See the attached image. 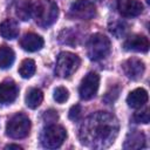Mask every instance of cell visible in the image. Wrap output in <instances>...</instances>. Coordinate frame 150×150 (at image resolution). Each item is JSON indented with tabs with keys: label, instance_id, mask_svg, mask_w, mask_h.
I'll return each instance as SVG.
<instances>
[{
	"label": "cell",
	"instance_id": "26",
	"mask_svg": "<svg viewBox=\"0 0 150 150\" xmlns=\"http://www.w3.org/2000/svg\"><path fill=\"white\" fill-rule=\"evenodd\" d=\"M43 118L47 120V122H55V121L59 118V116H57L56 111H54V110H48V111L45 112Z\"/></svg>",
	"mask_w": 150,
	"mask_h": 150
},
{
	"label": "cell",
	"instance_id": "2",
	"mask_svg": "<svg viewBox=\"0 0 150 150\" xmlns=\"http://www.w3.org/2000/svg\"><path fill=\"white\" fill-rule=\"evenodd\" d=\"M32 15L38 26L47 28L57 20L59 8L53 0H36L33 4Z\"/></svg>",
	"mask_w": 150,
	"mask_h": 150
},
{
	"label": "cell",
	"instance_id": "7",
	"mask_svg": "<svg viewBox=\"0 0 150 150\" xmlns=\"http://www.w3.org/2000/svg\"><path fill=\"white\" fill-rule=\"evenodd\" d=\"M96 15L95 5L89 0H76L74 1L68 12L70 19L77 20H90Z\"/></svg>",
	"mask_w": 150,
	"mask_h": 150
},
{
	"label": "cell",
	"instance_id": "25",
	"mask_svg": "<svg viewBox=\"0 0 150 150\" xmlns=\"http://www.w3.org/2000/svg\"><path fill=\"white\" fill-rule=\"evenodd\" d=\"M124 27H125V23H124V22H116L114 26H110V32H111L114 35H116L117 30H120V36H121V35H123L124 32L127 30V28H124Z\"/></svg>",
	"mask_w": 150,
	"mask_h": 150
},
{
	"label": "cell",
	"instance_id": "21",
	"mask_svg": "<svg viewBox=\"0 0 150 150\" xmlns=\"http://www.w3.org/2000/svg\"><path fill=\"white\" fill-rule=\"evenodd\" d=\"M53 96H54V100H55L57 103H63V102H66V101L68 100V97H69V91H68V89L64 88V87H57V88H55Z\"/></svg>",
	"mask_w": 150,
	"mask_h": 150
},
{
	"label": "cell",
	"instance_id": "8",
	"mask_svg": "<svg viewBox=\"0 0 150 150\" xmlns=\"http://www.w3.org/2000/svg\"><path fill=\"white\" fill-rule=\"evenodd\" d=\"M98 86H100V76L98 74L90 71L88 73L81 81L80 83V88H79V94L80 97L82 100H90L93 98L97 90H98Z\"/></svg>",
	"mask_w": 150,
	"mask_h": 150
},
{
	"label": "cell",
	"instance_id": "18",
	"mask_svg": "<svg viewBox=\"0 0 150 150\" xmlns=\"http://www.w3.org/2000/svg\"><path fill=\"white\" fill-rule=\"evenodd\" d=\"M14 60H15L14 50L6 45L0 46V68L1 69L11 68Z\"/></svg>",
	"mask_w": 150,
	"mask_h": 150
},
{
	"label": "cell",
	"instance_id": "22",
	"mask_svg": "<svg viewBox=\"0 0 150 150\" xmlns=\"http://www.w3.org/2000/svg\"><path fill=\"white\" fill-rule=\"evenodd\" d=\"M134 121L137 122V123H143V124L149 123V121H150L149 110H148V109H144V110H141V111L135 112V115H134Z\"/></svg>",
	"mask_w": 150,
	"mask_h": 150
},
{
	"label": "cell",
	"instance_id": "20",
	"mask_svg": "<svg viewBox=\"0 0 150 150\" xmlns=\"http://www.w3.org/2000/svg\"><path fill=\"white\" fill-rule=\"evenodd\" d=\"M36 70V66H35V62L34 60L32 59H25L21 63H20V67H19V74L21 75V77L23 79H29L34 75Z\"/></svg>",
	"mask_w": 150,
	"mask_h": 150
},
{
	"label": "cell",
	"instance_id": "10",
	"mask_svg": "<svg viewBox=\"0 0 150 150\" xmlns=\"http://www.w3.org/2000/svg\"><path fill=\"white\" fill-rule=\"evenodd\" d=\"M123 47H124L125 50L146 53L149 50V40L145 35L132 34V35H130L125 39V41L123 43Z\"/></svg>",
	"mask_w": 150,
	"mask_h": 150
},
{
	"label": "cell",
	"instance_id": "5",
	"mask_svg": "<svg viewBox=\"0 0 150 150\" xmlns=\"http://www.w3.org/2000/svg\"><path fill=\"white\" fill-rule=\"evenodd\" d=\"M67 137V130L59 124H49L47 125L40 136V141L42 146L47 149H56L62 145Z\"/></svg>",
	"mask_w": 150,
	"mask_h": 150
},
{
	"label": "cell",
	"instance_id": "1",
	"mask_svg": "<svg viewBox=\"0 0 150 150\" xmlns=\"http://www.w3.org/2000/svg\"><path fill=\"white\" fill-rule=\"evenodd\" d=\"M118 129V121L114 115L107 111H97L87 117L81 124L79 137L82 144L102 149L114 143Z\"/></svg>",
	"mask_w": 150,
	"mask_h": 150
},
{
	"label": "cell",
	"instance_id": "12",
	"mask_svg": "<svg viewBox=\"0 0 150 150\" xmlns=\"http://www.w3.org/2000/svg\"><path fill=\"white\" fill-rule=\"evenodd\" d=\"M19 89L14 81L5 80L0 83V103L1 104H9L12 103L18 96Z\"/></svg>",
	"mask_w": 150,
	"mask_h": 150
},
{
	"label": "cell",
	"instance_id": "11",
	"mask_svg": "<svg viewBox=\"0 0 150 150\" xmlns=\"http://www.w3.org/2000/svg\"><path fill=\"white\" fill-rule=\"evenodd\" d=\"M117 8L122 16L132 18L143 12V4L139 0H118Z\"/></svg>",
	"mask_w": 150,
	"mask_h": 150
},
{
	"label": "cell",
	"instance_id": "27",
	"mask_svg": "<svg viewBox=\"0 0 150 150\" xmlns=\"http://www.w3.org/2000/svg\"><path fill=\"white\" fill-rule=\"evenodd\" d=\"M5 149H16V150H21L22 148H21L20 145H18V144H8V145L5 146Z\"/></svg>",
	"mask_w": 150,
	"mask_h": 150
},
{
	"label": "cell",
	"instance_id": "13",
	"mask_svg": "<svg viewBox=\"0 0 150 150\" xmlns=\"http://www.w3.org/2000/svg\"><path fill=\"white\" fill-rule=\"evenodd\" d=\"M43 39L35 33H27L20 40V46L26 52H36L43 47Z\"/></svg>",
	"mask_w": 150,
	"mask_h": 150
},
{
	"label": "cell",
	"instance_id": "24",
	"mask_svg": "<svg viewBox=\"0 0 150 150\" xmlns=\"http://www.w3.org/2000/svg\"><path fill=\"white\" fill-rule=\"evenodd\" d=\"M81 112H82V110H81V107H80L79 104H75V105H73V107L70 108L68 116H69V118H70V120H73V121H76V120H79V118H80V116H81Z\"/></svg>",
	"mask_w": 150,
	"mask_h": 150
},
{
	"label": "cell",
	"instance_id": "14",
	"mask_svg": "<svg viewBox=\"0 0 150 150\" xmlns=\"http://www.w3.org/2000/svg\"><path fill=\"white\" fill-rule=\"evenodd\" d=\"M148 102V93L143 88H137L129 93L127 103L131 108H141Z\"/></svg>",
	"mask_w": 150,
	"mask_h": 150
},
{
	"label": "cell",
	"instance_id": "6",
	"mask_svg": "<svg viewBox=\"0 0 150 150\" xmlns=\"http://www.w3.org/2000/svg\"><path fill=\"white\" fill-rule=\"evenodd\" d=\"M30 131V121L29 118L21 112L13 115L6 125V135L11 138H25Z\"/></svg>",
	"mask_w": 150,
	"mask_h": 150
},
{
	"label": "cell",
	"instance_id": "4",
	"mask_svg": "<svg viewBox=\"0 0 150 150\" xmlns=\"http://www.w3.org/2000/svg\"><path fill=\"white\" fill-rule=\"evenodd\" d=\"M80 63L81 60L76 54L70 52H62L56 59L55 75L61 79H68L77 70Z\"/></svg>",
	"mask_w": 150,
	"mask_h": 150
},
{
	"label": "cell",
	"instance_id": "15",
	"mask_svg": "<svg viewBox=\"0 0 150 150\" xmlns=\"http://www.w3.org/2000/svg\"><path fill=\"white\" fill-rule=\"evenodd\" d=\"M124 149H142L145 146V136L139 130H132L128 134L125 142H124Z\"/></svg>",
	"mask_w": 150,
	"mask_h": 150
},
{
	"label": "cell",
	"instance_id": "16",
	"mask_svg": "<svg viewBox=\"0 0 150 150\" xmlns=\"http://www.w3.org/2000/svg\"><path fill=\"white\" fill-rule=\"evenodd\" d=\"M0 35L4 39L13 40L19 35V26L16 21L12 19H6L0 23Z\"/></svg>",
	"mask_w": 150,
	"mask_h": 150
},
{
	"label": "cell",
	"instance_id": "17",
	"mask_svg": "<svg viewBox=\"0 0 150 150\" xmlns=\"http://www.w3.org/2000/svg\"><path fill=\"white\" fill-rule=\"evenodd\" d=\"M33 4L30 0H18L15 4V15L22 20L27 21L32 16Z\"/></svg>",
	"mask_w": 150,
	"mask_h": 150
},
{
	"label": "cell",
	"instance_id": "19",
	"mask_svg": "<svg viewBox=\"0 0 150 150\" xmlns=\"http://www.w3.org/2000/svg\"><path fill=\"white\" fill-rule=\"evenodd\" d=\"M42 100H43V93L39 88L29 89L26 94V97H25V102H26L27 107L30 108V109L38 108L41 104Z\"/></svg>",
	"mask_w": 150,
	"mask_h": 150
},
{
	"label": "cell",
	"instance_id": "23",
	"mask_svg": "<svg viewBox=\"0 0 150 150\" xmlns=\"http://www.w3.org/2000/svg\"><path fill=\"white\" fill-rule=\"evenodd\" d=\"M120 95V88L118 87H112L110 90H108L103 97V101L107 102V103H111L114 102Z\"/></svg>",
	"mask_w": 150,
	"mask_h": 150
},
{
	"label": "cell",
	"instance_id": "9",
	"mask_svg": "<svg viewBox=\"0 0 150 150\" xmlns=\"http://www.w3.org/2000/svg\"><path fill=\"white\" fill-rule=\"evenodd\" d=\"M122 69H123V71L128 79L139 80L145 71V66H144V62L142 60L136 59V57H130L123 62Z\"/></svg>",
	"mask_w": 150,
	"mask_h": 150
},
{
	"label": "cell",
	"instance_id": "3",
	"mask_svg": "<svg viewBox=\"0 0 150 150\" xmlns=\"http://www.w3.org/2000/svg\"><path fill=\"white\" fill-rule=\"evenodd\" d=\"M87 55L91 61H100L108 56L110 53V40L101 34V33H95L90 35V38L87 41Z\"/></svg>",
	"mask_w": 150,
	"mask_h": 150
}]
</instances>
